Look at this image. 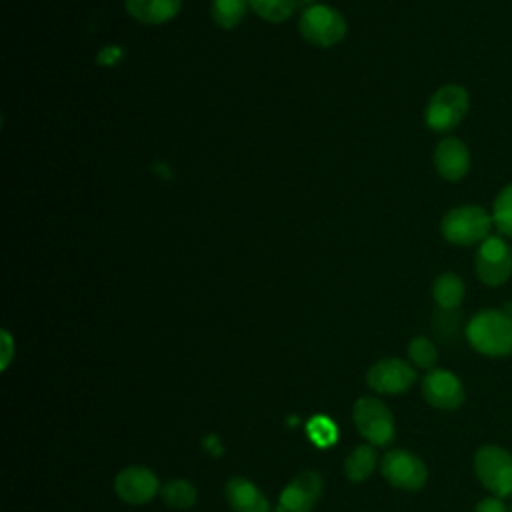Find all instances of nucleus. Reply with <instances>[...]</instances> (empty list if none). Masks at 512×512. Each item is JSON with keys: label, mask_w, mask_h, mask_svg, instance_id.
Instances as JSON below:
<instances>
[{"label": "nucleus", "mask_w": 512, "mask_h": 512, "mask_svg": "<svg viewBox=\"0 0 512 512\" xmlns=\"http://www.w3.org/2000/svg\"><path fill=\"white\" fill-rule=\"evenodd\" d=\"M224 496L234 512H270L268 498L246 476H232L224 486Z\"/></svg>", "instance_id": "nucleus-14"}, {"label": "nucleus", "mask_w": 512, "mask_h": 512, "mask_svg": "<svg viewBox=\"0 0 512 512\" xmlns=\"http://www.w3.org/2000/svg\"><path fill=\"white\" fill-rule=\"evenodd\" d=\"M248 4L250 10L256 12V16L262 20L270 24H282L294 14L298 0H248Z\"/></svg>", "instance_id": "nucleus-20"}, {"label": "nucleus", "mask_w": 512, "mask_h": 512, "mask_svg": "<svg viewBox=\"0 0 512 512\" xmlns=\"http://www.w3.org/2000/svg\"><path fill=\"white\" fill-rule=\"evenodd\" d=\"M300 2H306V4H308V6H310V4H318V2H320V0H300Z\"/></svg>", "instance_id": "nucleus-26"}, {"label": "nucleus", "mask_w": 512, "mask_h": 512, "mask_svg": "<svg viewBox=\"0 0 512 512\" xmlns=\"http://www.w3.org/2000/svg\"><path fill=\"white\" fill-rule=\"evenodd\" d=\"M510 512H512V506H510Z\"/></svg>", "instance_id": "nucleus-27"}, {"label": "nucleus", "mask_w": 512, "mask_h": 512, "mask_svg": "<svg viewBox=\"0 0 512 512\" xmlns=\"http://www.w3.org/2000/svg\"><path fill=\"white\" fill-rule=\"evenodd\" d=\"M474 270L482 284L496 288L512 276V246L504 236H488L478 244L474 254Z\"/></svg>", "instance_id": "nucleus-8"}, {"label": "nucleus", "mask_w": 512, "mask_h": 512, "mask_svg": "<svg viewBox=\"0 0 512 512\" xmlns=\"http://www.w3.org/2000/svg\"><path fill=\"white\" fill-rule=\"evenodd\" d=\"M352 420L360 436L376 448L388 446L396 436L394 414L376 396H360L352 406Z\"/></svg>", "instance_id": "nucleus-5"}, {"label": "nucleus", "mask_w": 512, "mask_h": 512, "mask_svg": "<svg viewBox=\"0 0 512 512\" xmlns=\"http://www.w3.org/2000/svg\"><path fill=\"white\" fill-rule=\"evenodd\" d=\"M432 162L440 178L448 182H458L470 170V150L460 138L444 136L434 148Z\"/></svg>", "instance_id": "nucleus-13"}, {"label": "nucleus", "mask_w": 512, "mask_h": 512, "mask_svg": "<svg viewBox=\"0 0 512 512\" xmlns=\"http://www.w3.org/2000/svg\"><path fill=\"white\" fill-rule=\"evenodd\" d=\"M14 350H16V346H14V340H12L10 332L2 330V370L8 368V364L14 356Z\"/></svg>", "instance_id": "nucleus-25"}, {"label": "nucleus", "mask_w": 512, "mask_h": 512, "mask_svg": "<svg viewBox=\"0 0 512 512\" xmlns=\"http://www.w3.org/2000/svg\"><path fill=\"white\" fill-rule=\"evenodd\" d=\"M162 500L174 508V510H188L196 504L198 490L196 486L186 478H170L160 488Z\"/></svg>", "instance_id": "nucleus-18"}, {"label": "nucleus", "mask_w": 512, "mask_h": 512, "mask_svg": "<svg viewBox=\"0 0 512 512\" xmlns=\"http://www.w3.org/2000/svg\"><path fill=\"white\" fill-rule=\"evenodd\" d=\"M424 400L438 410H456L466 400L462 380L448 368H432L422 378Z\"/></svg>", "instance_id": "nucleus-11"}, {"label": "nucleus", "mask_w": 512, "mask_h": 512, "mask_svg": "<svg viewBox=\"0 0 512 512\" xmlns=\"http://www.w3.org/2000/svg\"><path fill=\"white\" fill-rule=\"evenodd\" d=\"M306 430H308V436L314 444L318 446H330L336 438H338V428L336 424L326 418L324 414H316L308 424H306Z\"/></svg>", "instance_id": "nucleus-23"}, {"label": "nucleus", "mask_w": 512, "mask_h": 512, "mask_svg": "<svg viewBox=\"0 0 512 512\" xmlns=\"http://www.w3.org/2000/svg\"><path fill=\"white\" fill-rule=\"evenodd\" d=\"M322 488V476L314 470H304L282 488L274 512H312L322 496Z\"/></svg>", "instance_id": "nucleus-12"}, {"label": "nucleus", "mask_w": 512, "mask_h": 512, "mask_svg": "<svg viewBox=\"0 0 512 512\" xmlns=\"http://www.w3.org/2000/svg\"><path fill=\"white\" fill-rule=\"evenodd\" d=\"M472 466L476 478L492 496L512 498V452L498 444H484L474 452Z\"/></svg>", "instance_id": "nucleus-4"}, {"label": "nucleus", "mask_w": 512, "mask_h": 512, "mask_svg": "<svg viewBox=\"0 0 512 512\" xmlns=\"http://www.w3.org/2000/svg\"><path fill=\"white\" fill-rule=\"evenodd\" d=\"M466 294L464 280L456 272H442L432 282V298L440 310H456Z\"/></svg>", "instance_id": "nucleus-16"}, {"label": "nucleus", "mask_w": 512, "mask_h": 512, "mask_svg": "<svg viewBox=\"0 0 512 512\" xmlns=\"http://www.w3.org/2000/svg\"><path fill=\"white\" fill-rule=\"evenodd\" d=\"M346 30L348 26L344 16L336 8L320 2L306 6L298 20V32L302 40L318 48L340 44L346 36Z\"/></svg>", "instance_id": "nucleus-6"}, {"label": "nucleus", "mask_w": 512, "mask_h": 512, "mask_svg": "<svg viewBox=\"0 0 512 512\" xmlns=\"http://www.w3.org/2000/svg\"><path fill=\"white\" fill-rule=\"evenodd\" d=\"M408 360L414 368L428 372L438 364V348L428 336H414L408 342Z\"/></svg>", "instance_id": "nucleus-22"}, {"label": "nucleus", "mask_w": 512, "mask_h": 512, "mask_svg": "<svg viewBox=\"0 0 512 512\" xmlns=\"http://www.w3.org/2000/svg\"><path fill=\"white\" fill-rule=\"evenodd\" d=\"M492 222L494 228L504 238H512V182L500 188L492 202Z\"/></svg>", "instance_id": "nucleus-21"}, {"label": "nucleus", "mask_w": 512, "mask_h": 512, "mask_svg": "<svg viewBox=\"0 0 512 512\" xmlns=\"http://www.w3.org/2000/svg\"><path fill=\"white\" fill-rule=\"evenodd\" d=\"M124 8L136 22L158 26L178 16L182 0H124Z\"/></svg>", "instance_id": "nucleus-15"}, {"label": "nucleus", "mask_w": 512, "mask_h": 512, "mask_svg": "<svg viewBox=\"0 0 512 512\" xmlns=\"http://www.w3.org/2000/svg\"><path fill=\"white\" fill-rule=\"evenodd\" d=\"M464 336L470 348L488 358H504L512 354V310L484 308L466 324Z\"/></svg>", "instance_id": "nucleus-1"}, {"label": "nucleus", "mask_w": 512, "mask_h": 512, "mask_svg": "<svg viewBox=\"0 0 512 512\" xmlns=\"http://www.w3.org/2000/svg\"><path fill=\"white\" fill-rule=\"evenodd\" d=\"M160 488L162 484L154 470L142 464H130L122 468L114 478L116 496L130 506H142L152 502L160 494Z\"/></svg>", "instance_id": "nucleus-10"}, {"label": "nucleus", "mask_w": 512, "mask_h": 512, "mask_svg": "<svg viewBox=\"0 0 512 512\" xmlns=\"http://www.w3.org/2000/svg\"><path fill=\"white\" fill-rule=\"evenodd\" d=\"M380 466L378 450L372 444H360L352 448L344 460V474L350 482H364Z\"/></svg>", "instance_id": "nucleus-17"}, {"label": "nucleus", "mask_w": 512, "mask_h": 512, "mask_svg": "<svg viewBox=\"0 0 512 512\" xmlns=\"http://www.w3.org/2000/svg\"><path fill=\"white\" fill-rule=\"evenodd\" d=\"M416 368L412 362L388 356L376 360L368 370H366V384L378 392V394H402L410 390L416 384Z\"/></svg>", "instance_id": "nucleus-9"}, {"label": "nucleus", "mask_w": 512, "mask_h": 512, "mask_svg": "<svg viewBox=\"0 0 512 512\" xmlns=\"http://www.w3.org/2000/svg\"><path fill=\"white\" fill-rule=\"evenodd\" d=\"M474 512H510V508H506L504 500L498 496H484L482 500H478V504L474 506Z\"/></svg>", "instance_id": "nucleus-24"}, {"label": "nucleus", "mask_w": 512, "mask_h": 512, "mask_svg": "<svg viewBox=\"0 0 512 512\" xmlns=\"http://www.w3.org/2000/svg\"><path fill=\"white\" fill-rule=\"evenodd\" d=\"M468 108V90L460 84H444L430 96L424 110V122L432 132L446 134L466 118Z\"/></svg>", "instance_id": "nucleus-3"}, {"label": "nucleus", "mask_w": 512, "mask_h": 512, "mask_svg": "<svg viewBox=\"0 0 512 512\" xmlns=\"http://www.w3.org/2000/svg\"><path fill=\"white\" fill-rule=\"evenodd\" d=\"M492 214L476 204H460L450 208L440 220V234L452 246H474L490 236Z\"/></svg>", "instance_id": "nucleus-2"}, {"label": "nucleus", "mask_w": 512, "mask_h": 512, "mask_svg": "<svg viewBox=\"0 0 512 512\" xmlns=\"http://www.w3.org/2000/svg\"><path fill=\"white\" fill-rule=\"evenodd\" d=\"M248 8H250L248 0H212L210 18L218 28L232 30L244 20Z\"/></svg>", "instance_id": "nucleus-19"}, {"label": "nucleus", "mask_w": 512, "mask_h": 512, "mask_svg": "<svg viewBox=\"0 0 512 512\" xmlns=\"http://www.w3.org/2000/svg\"><path fill=\"white\" fill-rule=\"evenodd\" d=\"M380 472L390 486L406 492L420 490L428 480L424 460L406 448L386 450L380 458Z\"/></svg>", "instance_id": "nucleus-7"}]
</instances>
